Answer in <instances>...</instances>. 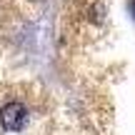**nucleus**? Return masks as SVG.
Instances as JSON below:
<instances>
[{"label":"nucleus","mask_w":135,"mask_h":135,"mask_svg":"<svg viewBox=\"0 0 135 135\" xmlns=\"http://www.w3.org/2000/svg\"><path fill=\"white\" fill-rule=\"evenodd\" d=\"M0 123H3L5 130L20 133L28 125V108L23 103H8V105H3L0 108Z\"/></svg>","instance_id":"nucleus-1"}]
</instances>
